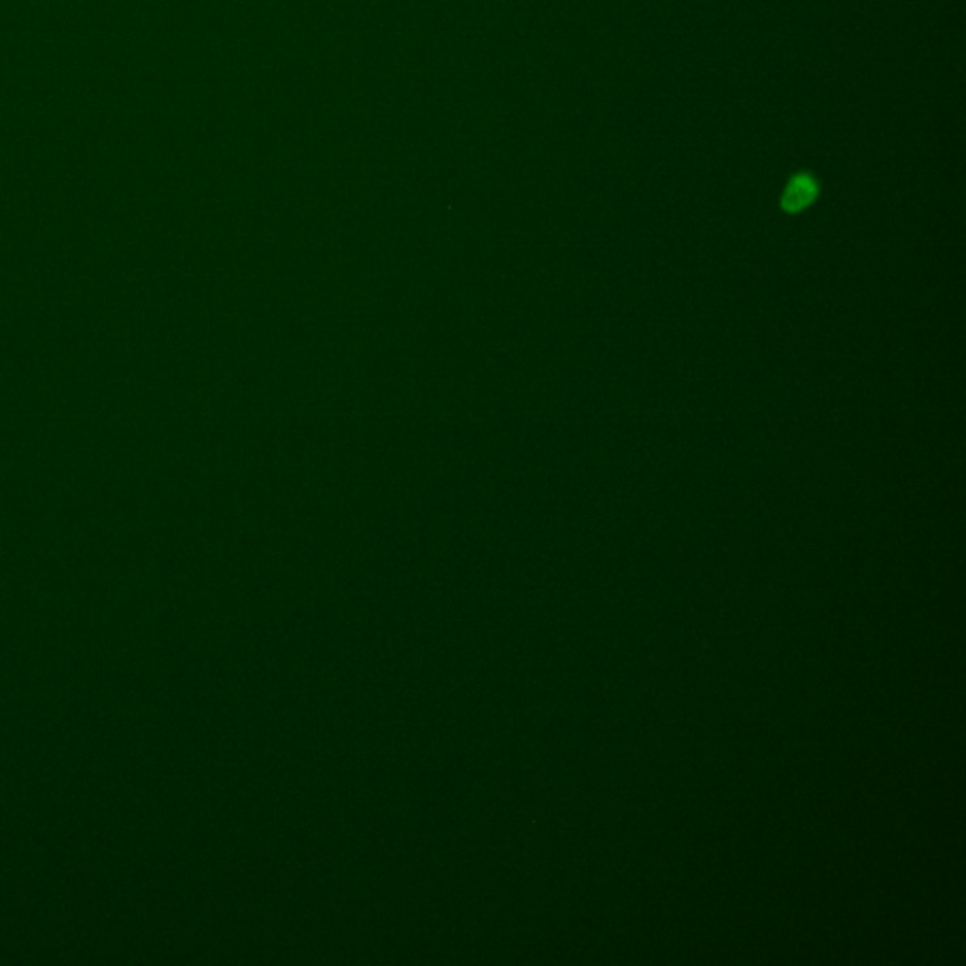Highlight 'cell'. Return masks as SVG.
<instances>
[{
  "label": "cell",
  "mask_w": 966,
  "mask_h": 966,
  "mask_svg": "<svg viewBox=\"0 0 966 966\" xmlns=\"http://www.w3.org/2000/svg\"><path fill=\"white\" fill-rule=\"evenodd\" d=\"M817 182L810 174H797L783 191L782 208L789 214H797L808 208L817 197Z\"/></svg>",
  "instance_id": "obj_1"
}]
</instances>
